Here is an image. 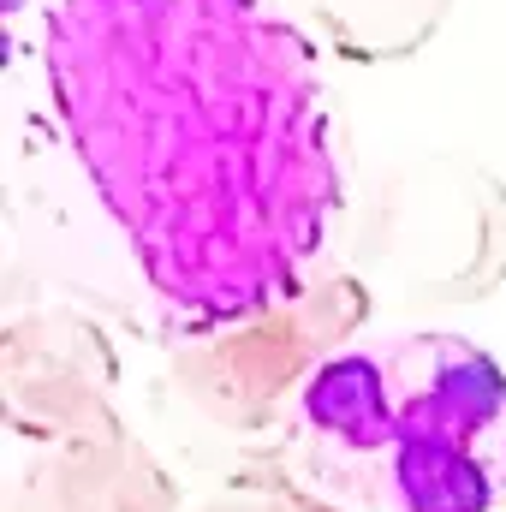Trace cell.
I'll return each mask as SVG.
<instances>
[{"label": "cell", "mask_w": 506, "mask_h": 512, "mask_svg": "<svg viewBox=\"0 0 506 512\" xmlns=\"http://www.w3.org/2000/svg\"><path fill=\"white\" fill-rule=\"evenodd\" d=\"M60 131L179 328L298 292L346 203L316 42L274 0H54Z\"/></svg>", "instance_id": "cell-1"}, {"label": "cell", "mask_w": 506, "mask_h": 512, "mask_svg": "<svg viewBox=\"0 0 506 512\" xmlns=\"http://www.w3.org/2000/svg\"><path fill=\"white\" fill-rule=\"evenodd\" d=\"M298 471L346 512H495L506 501V370L465 334L352 340L292 411Z\"/></svg>", "instance_id": "cell-2"}, {"label": "cell", "mask_w": 506, "mask_h": 512, "mask_svg": "<svg viewBox=\"0 0 506 512\" xmlns=\"http://www.w3.org/2000/svg\"><path fill=\"white\" fill-rule=\"evenodd\" d=\"M393 310H465L506 286V179L423 149L370 173L352 203V262Z\"/></svg>", "instance_id": "cell-3"}, {"label": "cell", "mask_w": 506, "mask_h": 512, "mask_svg": "<svg viewBox=\"0 0 506 512\" xmlns=\"http://www.w3.org/2000/svg\"><path fill=\"white\" fill-rule=\"evenodd\" d=\"M376 298L346 262H322L298 292L227 328H179L167 340L161 382L179 411L221 435H268L292 423L304 387L328 358H340Z\"/></svg>", "instance_id": "cell-4"}, {"label": "cell", "mask_w": 506, "mask_h": 512, "mask_svg": "<svg viewBox=\"0 0 506 512\" xmlns=\"http://www.w3.org/2000/svg\"><path fill=\"white\" fill-rule=\"evenodd\" d=\"M120 405V352L78 304H12L0 328V411L18 441H48Z\"/></svg>", "instance_id": "cell-5"}, {"label": "cell", "mask_w": 506, "mask_h": 512, "mask_svg": "<svg viewBox=\"0 0 506 512\" xmlns=\"http://www.w3.org/2000/svg\"><path fill=\"white\" fill-rule=\"evenodd\" d=\"M0 512H179V483L114 405L30 441Z\"/></svg>", "instance_id": "cell-6"}, {"label": "cell", "mask_w": 506, "mask_h": 512, "mask_svg": "<svg viewBox=\"0 0 506 512\" xmlns=\"http://www.w3.org/2000/svg\"><path fill=\"white\" fill-rule=\"evenodd\" d=\"M280 6L316 48L352 66L411 60L417 48L435 42V30L453 12V0H280Z\"/></svg>", "instance_id": "cell-7"}, {"label": "cell", "mask_w": 506, "mask_h": 512, "mask_svg": "<svg viewBox=\"0 0 506 512\" xmlns=\"http://www.w3.org/2000/svg\"><path fill=\"white\" fill-rule=\"evenodd\" d=\"M197 512H346V507H334L328 495H316V489L298 483V477H280V471H245V477L221 483Z\"/></svg>", "instance_id": "cell-8"}]
</instances>
